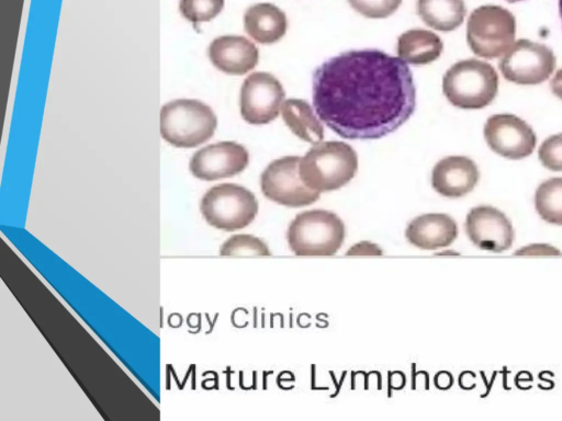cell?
Listing matches in <instances>:
<instances>
[{
  "label": "cell",
  "mask_w": 562,
  "mask_h": 421,
  "mask_svg": "<svg viewBox=\"0 0 562 421\" xmlns=\"http://www.w3.org/2000/svg\"><path fill=\"white\" fill-rule=\"evenodd\" d=\"M417 13L429 27L450 32L463 23L467 8L463 0H417Z\"/></svg>",
  "instance_id": "20"
},
{
  "label": "cell",
  "mask_w": 562,
  "mask_h": 421,
  "mask_svg": "<svg viewBox=\"0 0 562 421\" xmlns=\"http://www.w3.org/2000/svg\"><path fill=\"white\" fill-rule=\"evenodd\" d=\"M318 118L346 139H379L414 113L416 89L408 65L378 49L349 50L313 73Z\"/></svg>",
  "instance_id": "1"
},
{
  "label": "cell",
  "mask_w": 562,
  "mask_h": 421,
  "mask_svg": "<svg viewBox=\"0 0 562 421\" xmlns=\"http://www.w3.org/2000/svg\"><path fill=\"white\" fill-rule=\"evenodd\" d=\"M465 232L477 248L503 252L513 244L515 232L510 220L493 206H476L465 218Z\"/></svg>",
  "instance_id": "13"
},
{
  "label": "cell",
  "mask_w": 562,
  "mask_h": 421,
  "mask_svg": "<svg viewBox=\"0 0 562 421\" xmlns=\"http://www.w3.org/2000/svg\"><path fill=\"white\" fill-rule=\"evenodd\" d=\"M484 138L488 147L508 159L530 156L536 147L537 136L531 126L514 114H494L484 125Z\"/></svg>",
  "instance_id": "11"
},
{
  "label": "cell",
  "mask_w": 562,
  "mask_h": 421,
  "mask_svg": "<svg viewBox=\"0 0 562 421\" xmlns=\"http://www.w3.org/2000/svg\"><path fill=\"white\" fill-rule=\"evenodd\" d=\"M209 58L218 70L241 76L257 66L259 52L256 45L244 36L223 35L210 44Z\"/></svg>",
  "instance_id": "15"
},
{
  "label": "cell",
  "mask_w": 562,
  "mask_h": 421,
  "mask_svg": "<svg viewBox=\"0 0 562 421\" xmlns=\"http://www.w3.org/2000/svg\"><path fill=\"white\" fill-rule=\"evenodd\" d=\"M224 2L225 0H180L179 9L182 16L196 26L199 22H207L218 15Z\"/></svg>",
  "instance_id": "23"
},
{
  "label": "cell",
  "mask_w": 562,
  "mask_h": 421,
  "mask_svg": "<svg viewBox=\"0 0 562 421\" xmlns=\"http://www.w3.org/2000/svg\"><path fill=\"white\" fill-rule=\"evenodd\" d=\"M358 156L344 141H322L314 145L300 161L303 183L316 192L335 191L356 175Z\"/></svg>",
  "instance_id": "2"
},
{
  "label": "cell",
  "mask_w": 562,
  "mask_h": 421,
  "mask_svg": "<svg viewBox=\"0 0 562 421\" xmlns=\"http://www.w3.org/2000/svg\"><path fill=\"white\" fill-rule=\"evenodd\" d=\"M535 207L543 220L562 226V178L548 179L537 187Z\"/></svg>",
  "instance_id": "21"
},
{
  "label": "cell",
  "mask_w": 562,
  "mask_h": 421,
  "mask_svg": "<svg viewBox=\"0 0 562 421\" xmlns=\"http://www.w3.org/2000/svg\"><path fill=\"white\" fill-rule=\"evenodd\" d=\"M217 118L205 103L192 99H178L160 110L161 137L179 148L196 147L213 135Z\"/></svg>",
  "instance_id": "5"
},
{
  "label": "cell",
  "mask_w": 562,
  "mask_h": 421,
  "mask_svg": "<svg viewBox=\"0 0 562 421\" xmlns=\"http://www.w3.org/2000/svg\"><path fill=\"white\" fill-rule=\"evenodd\" d=\"M480 179L475 162L464 156L439 160L431 171V185L442 196L457 198L470 193Z\"/></svg>",
  "instance_id": "14"
},
{
  "label": "cell",
  "mask_w": 562,
  "mask_h": 421,
  "mask_svg": "<svg viewBox=\"0 0 562 421\" xmlns=\"http://www.w3.org/2000/svg\"><path fill=\"white\" fill-rule=\"evenodd\" d=\"M516 255H560L561 251L547 243H531L514 252Z\"/></svg>",
  "instance_id": "26"
},
{
  "label": "cell",
  "mask_w": 562,
  "mask_h": 421,
  "mask_svg": "<svg viewBox=\"0 0 562 421\" xmlns=\"http://www.w3.org/2000/svg\"><path fill=\"white\" fill-rule=\"evenodd\" d=\"M498 76L488 62L470 58L453 64L443 75L442 92L454 106L477 110L497 94Z\"/></svg>",
  "instance_id": "3"
},
{
  "label": "cell",
  "mask_w": 562,
  "mask_h": 421,
  "mask_svg": "<svg viewBox=\"0 0 562 421\" xmlns=\"http://www.w3.org/2000/svg\"><path fill=\"white\" fill-rule=\"evenodd\" d=\"M221 255H270L267 243L248 234L233 235L220 248Z\"/></svg>",
  "instance_id": "22"
},
{
  "label": "cell",
  "mask_w": 562,
  "mask_h": 421,
  "mask_svg": "<svg viewBox=\"0 0 562 421\" xmlns=\"http://www.w3.org/2000/svg\"><path fill=\"white\" fill-rule=\"evenodd\" d=\"M407 241L423 250H437L450 246L458 237L456 220L442 213L415 217L405 230Z\"/></svg>",
  "instance_id": "16"
},
{
  "label": "cell",
  "mask_w": 562,
  "mask_h": 421,
  "mask_svg": "<svg viewBox=\"0 0 562 421\" xmlns=\"http://www.w3.org/2000/svg\"><path fill=\"white\" fill-rule=\"evenodd\" d=\"M358 13L370 19H385L393 14L402 0H347Z\"/></svg>",
  "instance_id": "24"
},
{
  "label": "cell",
  "mask_w": 562,
  "mask_h": 421,
  "mask_svg": "<svg viewBox=\"0 0 562 421\" xmlns=\"http://www.w3.org/2000/svg\"><path fill=\"white\" fill-rule=\"evenodd\" d=\"M249 162L247 149L235 141H221L199 149L190 159L193 177L214 181L234 177L246 169Z\"/></svg>",
  "instance_id": "12"
},
{
  "label": "cell",
  "mask_w": 562,
  "mask_h": 421,
  "mask_svg": "<svg viewBox=\"0 0 562 421\" xmlns=\"http://www.w3.org/2000/svg\"><path fill=\"white\" fill-rule=\"evenodd\" d=\"M299 156H286L273 160L260 177L263 195L286 207H303L313 204L321 193L307 187L300 177Z\"/></svg>",
  "instance_id": "8"
},
{
  "label": "cell",
  "mask_w": 562,
  "mask_h": 421,
  "mask_svg": "<svg viewBox=\"0 0 562 421\" xmlns=\"http://www.w3.org/2000/svg\"><path fill=\"white\" fill-rule=\"evenodd\" d=\"M503 77L517 84H539L549 79L555 68L553 52L541 43L518 39L498 62Z\"/></svg>",
  "instance_id": "9"
},
{
  "label": "cell",
  "mask_w": 562,
  "mask_h": 421,
  "mask_svg": "<svg viewBox=\"0 0 562 421\" xmlns=\"http://www.w3.org/2000/svg\"><path fill=\"white\" fill-rule=\"evenodd\" d=\"M346 236L344 221L325 209H311L297 214L290 223L286 240L295 255H334Z\"/></svg>",
  "instance_id": "4"
},
{
  "label": "cell",
  "mask_w": 562,
  "mask_h": 421,
  "mask_svg": "<svg viewBox=\"0 0 562 421\" xmlns=\"http://www.w3.org/2000/svg\"><path fill=\"white\" fill-rule=\"evenodd\" d=\"M551 91L562 100V68L559 69L550 81Z\"/></svg>",
  "instance_id": "28"
},
{
  "label": "cell",
  "mask_w": 562,
  "mask_h": 421,
  "mask_svg": "<svg viewBox=\"0 0 562 421\" xmlns=\"http://www.w3.org/2000/svg\"><path fill=\"white\" fill-rule=\"evenodd\" d=\"M559 10H560V15H561V20H562V0H559Z\"/></svg>",
  "instance_id": "29"
},
{
  "label": "cell",
  "mask_w": 562,
  "mask_h": 421,
  "mask_svg": "<svg viewBox=\"0 0 562 421\" xmlns=\"http://www.w3.org/2000/svg\"><path fill=\"white\" fill-rule=\"evenodd\" d=\"M442 49L443 44L440 37L424 29L408 30L397 38V55L411 65L430 64L439 58Z\"/></svg>",
  "instance_id": "18"
},
{
  "label": "cell",
  "mask_w": 562,
  "mask_h": 421,
  "mask_svg": "<svg viewBox=\"0 0 562 421\" xmlns=\"http://www.w3.org/2000/svg\"><path fill=\"white\" fill-rule=\"evenodd\" d=\"M258 201L252 192L235 183H222L206 191L200 210L206 223L224 231L243 229L258 213Z\"/></svg>",
  "instance_id": "7"
},
{
  "label": "cell",
  "mask_w": 562,
  "mask_h": 421,
  "mask_svg": "<svg viewBox=\"0 0 562 421\" xmlns=\"http://www.w3.org/2000/svg\"><path fill=\"white\" fill-rule=\"evenodd\" d=\"M383 253L382 249L370 241H361L357 244H353L346 254L348 255H381Z\"/></svg>",
  "instance_id": "27"
},
{
  "label": "cell",
  "mask_w": 562,
  "mask_h": 421,
  "mask_svg": "<svg viewBox=\"0 0 562 421\" xmlns=\"http://www.w3.org/2000/svg\"><path fill=\"white\" fill-rule=\"evenodd\" d=\"M285 92L271 73L257 71L249 75L240 88V114L249 124L263 125L279 115Z\"/></svg>",
  "instance_id": "10"
},
{
  "label": "cell",
  "mask_w": 562,
  "mask_h": 421,
  "mask_svg": "<svg viewBox=\"0 0 562 421\" xmlns=\"http://www.w3.org/2000/svg\"><path fill=\"white\" fill-rule=\"evenodd\" d=\"M246 33L257 43L273 44L286 33L285 13L272 3H257L244 14Z\"/></svg>",
  "instance_id": "17"
},
{
  "label": "cell",
  "mask_w": 562,
  "mask_h": 421,
  "mask_svg": "<svg viewBox=\"0 0 562 421\" xmlns=\"http://www.w3.org/2000/svg\"><path fill=\"white\" fill-rule=\"evenodd\" d=\"M285 125L300 139L316 145L324 139V127L308 102L302 99H288L281 107Z\"/></svg>",
  "instance_id": "19"
},
{
  "label": "cell",
  "mask_w": 562,
  "mask_h": 421,
  "mask_svg": "<svg viewBox=\"0 0 562 421\" xmlns=\"http://www.w3.org/2000/svg\"><path fill=\"white\" fill-rule=\"evenodd\" d=\"M516 20L499 5H481L472 11L467 24V41L479 57L503 56L515 43Z\"/></svg>",
  "instance_id": "6"
},
{
  "label": "cell",
  "mask_w": 562,
  "mask_h": 421,
  "mask_svg": "<svg viewBox=\"0 0 562 421\" xmlns=\"http://www.w3.org/2000/svg\"><path fill=\"white\" fill-rule=\"evenodd\" d=\"M507 2L509 3H515V2H518V1H522V0H506Z\"/></svg>",
  "instance_id": "30"
},
{
  "label": "cell",
  "mask_w": 562,
  "mask_h": 421,
  "mask_svg": "<svg viewBox=\"0 0 562 421\" xmlns=\"http://www.w3.org/2000/svg\"><path fill=\"white\" fill-rule=\"evenodd\" d=\"M538 157L544 168L562 171V133L544 139L539 147Z\"/></svg>",
  "instance_id": "25"
}]
</instances>
